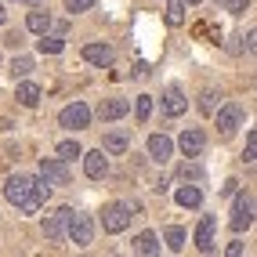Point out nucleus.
I'll use <instances>...</instances> for the list:
<instances>
[{
	"mask_svg": "<svg viewBox=\"0 0 257 257\" xmlns=\"http://www.w3.org/2000/svg\"><path fill=\"white\" fill-rule=\"evenodd\" d=\"M163 243H167L170 250H181V246H185V228H178V225H170V228L163 232Z\"/></svg>",
	"mask_w": 257,
	"mask_h": 257,
	"instance_id": "b1692460",
	"label": "nucleus"
},
{
	"mask_svg": "<svg viewBox=\"0 0 257 257\" xmlns=\"http://www.w3.org/2000/svg\"><path fill=\"white\" fill-rule=\"evenodd\" d=\"M225 8H228L232 15H243V11L250 8V0H225Z\"/></svg>",
	"mask_w": 257,
	"mask_h": 257,
	"instance_id": "c756f323",
	"label": "nucleus"
},
{
	"mask_svg": "<svg viewBox=\"0 0 257 257\" xmlns=\"http://www.w3.org/2000/svg\"><path fill=\"white\" fill-rule=\"evenodd\" d=\"M29 73H33V58H29V55H19V58L11 62V76L22 80V76H29Z\"/></svg>",
	"mask_w": 257,
	"mask_h": 257,
	"instance_id": "393cba45",
	"label": "nucleus"
},
{
	"mask_svg": "<svg viewBox=\"0 0 257 257\" xmlns=\"http://www.w3.org/2000/svg\"><path fill=\"white\" fill-rule=\"evenodd\" d=\"M4 196H8L11 207H19L22 214H37L44 207L40 196H37V178H26V174H11L4 181Z\"/></svg>",
	"mask_w": 257,
	"mask_h": 257,
	"instance_id": "f257e3e1",
	"label": "nucleus"
},
{
	"mask_svg": "<svg viewBox=\"0 0 257 257\" xmlns=\"http://www.w3.org/2000/svg\"><path fill=\"white\" fill-rule=\"evenodd\" d=\"M134 253L138 257H160V235L156 232H142L134 239Z\"/></svg>",
	"mask_w": 257,
	"mask_h": 257,
	"instance_id": "dca6fc26",
	"label": "nucleus"
},
{
	"mask_svg": "<svg viewBox=\"0 0 257 257\" xmlns=\"http://www.w3.org/2000/svg\"><path fill=\"white\" fill-rule=\"evenodd\" d=\"M80 152H83V149H80L76 142H69V138H65V142H58V160H65V163H69V160H76Z\"/></svg>",
	"mask_w": 257,
	"mask_h": 257,
	"instance_id": "a878e982",
	"label": "nucleus"
},
{
	"mask_svg": "<svg viewBox=\"0 0 257 257\" xmlns=\"http://www.w3.org/2000/svg\"><path fill=\"white\" fill-rule=\"evenodd\" d=\"M225 257H243V243H239V239H235V243H228Z\"/></svg>",
	"mask_w": 257,
	"mask_h": 257,
	"instance_id": "2f4dec72",
	"label": "nucleus"
},
{
	"mask_svg": "<svg viewBox=\"0 0 257 257\" xmlns=\"http://www.w3.org/2000/svg\"><path fill=\"white\" fill-rule=\"evenodd\" d=\"M83 156V170H87L91 181H101L109 174V152L105 149H91V152H80Z\"/></svg>",
	"mask_w": 257,
	"mask_h": 257,
	"instance_id": "423d86ee",
	"label": "nucleus"
},
{
	"mask_svg": "<svg viewBox=\"0 0 257 257\" xmlns=\"http://www.w3.org/2000/svg\"><path fill=\"white\" fill-rule=\"evenodd\" d=\"M178 145H181V152H185V156L192 160V156H199V152L207 149V134H203L199 127H188V131L181 134V138H178Z\"/></svg>",
	"mask_w": 257,
	"mask_h": 257,
	"instance_id": "1a4fd4ad",
	"label": "nucleus"
},
{
	"mask_svg": "<svg viewBox=\"0 0 257 257\" xmlns=\"http://www.w3.org/2000/svg\"><path fill=\"white\" fill-rule=\"evenodd\" d=\"M19 101L33 109V105L40 101V87H37V83H22V87H19Z\"/></svg>",
	"mask_w": 257,
	"mask_h": 257,
	"instance_id": "5701e85b",
	"label": "nucleus"
},
{
	"mask_svg": "<svg viewBox=\"0 0 257 257\" xmlns=\"http://www.w3.org/2000/svg\"><path fill=\"white\" fill-rule=\"evenodd\" d=\"M37 47H40V55H62V51H65V40H62V37H47V33H40Z\"/></svg>",
	"mask_w": 257,
	"mask_h": 257,
	"instance_id": "412c9836",
	"label": "nucleus"
},
{
	"mask_svg": "<svg viewBox=\"0 0 257 257\" xmlns=\"http://www.w3.org/2000/svg\"><path fill=\"white\" fill-rule=\"evenodd\" d=\"M134 116H138V123H149V116H152V94H138V101H134Z\"/></svg>",
	"mask_w": 257,
	"mask_h": 257,
	"instance_id": "4be33fe9",
	"label": "nucleus"
},
{
	"mask_svg": "<svg viewBox=\"0 0 257 257\" xmlns=\"http://www.w3.org/2000/svg\"><path fill=\"white\" fill-rule=\"evenodd\" d=\"M0 22H4V8H0Z\"/></svg>",
	"mask_w": 257,
	"mask_h": 257,
	"instance_id": "c9c22d12",
	"label": "nucleus"
},
{
	"mask_svg": "<svg viewBox=\"0 0 257 257\" xmlns=\"http://www.w3.org/2000/svg\"><path fill=\"white\" fill-rule=\"evenodd\" d=\"M181 178H199V167H188V163H185V167H181Z\"/></svg>",
	"mask_w": 257,
	"mask_h": 257,
	"instance_id": "473e14b6",
	"label": "nucleus"
},
{
	"mask_svg": "<svg viewBox=\"0 0 257 257\" xmlns=\"http://www.w3.org/2000/svg\"><path fill=\"white\" fill-rule=\"evenodd\" d=\"M112 47L109 44H87L83 47V62H91V65H112Z\"/></svg>",
	"mask_w": 257,
	"mask_h": 257,
	"instance_id": "2eb2a0df",
	"label": "nucleus"
},
{
	"mask_svg": "<svg viewBox=\"0 0 257 257\" xmlns=\"http://www.w3.org/2000/svg\"><path fill=\"white\" fill-rule=\"evenodd\" d=\"M239 123H243V109H239L235 101L217 112V131L225 134V138H228V134H235V127H239Z\"/></svg>",
	"mask_w": 257,
	"mask_h": 257,
	"instance_id": "f8f14e48",
	"label": "nucleus"
},
{
	"mask_svg": "<svg viewBox=\"0 0 257 257\" xmlns=\"http://www.w3.org/2000/svg\"><path fill=\"white\" fill-rule=\"evenodd\" d=\"M37 196H40V203H47V199H51V185H47L44 178H37Z\"/></svg>",
	"mask_w": 257,
	"mask_h": 257,
	"instance_id": "7c9ffc66",
	"label": "nucleus"
},
{
	"mask_svg": "<svg viewBox=\"0 0 257 257\" xmlns=\"http://www.w3.org/2000/svg\"><path fill=\"white\" fill-rule=\"evenodd\" d=\"M101 149L112 152V156H116V152H127L131 149V134L127 131H109L105 138H101Z\"/></svg>",
	"mask_w": 257,
	"mask_h": 257,
	"instance_id": "f3484780",
	"label": "nucleus"
},
{
	"mask_svg": "<svg viewBox=\"0 0 257 257\" xmlns=\"http://www.w3.org/2000/svg\"><path fill=\"white\" fill-rule=\"evenodd\" d=\"M69 214H73V207H58L55 214H47L44 217V239L58 243V239L65 235V225H69Z\"/></svg>",
	"mask_w": 257,
	"mask_h": 257,
	"instance_id": "0eeeda50",
	"label": "nucleus"
},
{
	"mask_svg": "<svg viewBox=\"0 0 257 257\" xmlns=\"http://www.w3.org/2000/svg\"><path fill=\"white\" fill-rule=\"evenodd\" d=\"M174 199H178V207L196 210L199 203H203V188H199V185H185V188H178V192H174Z\"/></svg>",
	"mask_w": 257,
	"mask_h": 257,
	"instance_id": "a211bd4d",
	"label": "nucleus"
},
{
	"mask_svg": "<svg viewBox=\"0 0 257 257\" xmlns=\"http://www.w3.org/2000/svg\"><path fill=\"white\" fill-rule=\"evenodd\" d=\"M127 112H131V101L127 98H109V101H101V105H98V119H101V123H112V119L127 116Z\"/></svg>",
	"mask_w": 257,
	"mask_h": 257,
	"instance_id": "9d476101",
	"label": "nucleus"
},
{
	"mask_svg": "<svg viewBox=\"0 0 257 257\" xmlns=\"http://www.w3.org/2000/svg\"><path fill=\"white\" fill-rule=\"evenodd\" d=\"M214 228H217V217H214V214H203L199 228H196V246H199L203 253L214 250Z\"/></svg>",
	"mask_w": 257,
	"mask_h": 257,
	"instance_id": "9b49d317",
	"label": "nucleus"
},
{
	"mask_svg": "<svg viewBox=\"0 0 257 257\" xmlns=\"http://www.w3.org/2000/svg\"><path fill=\"white\" fill-rule=\"evenodd\" d=\"M185 4H199V0H185Z\"/></svg>",
	"mask_w": 257,
	"mask_h": 257,
	"instance_id": "f704fd0d",
	"label": "nucleus"
},
{
	"mask_svg": "<svg viewBox=\"0 0 257 257\" xmlns=\"http://www.w3.org/2000/svg\"><path fill=\"white\" fill-rule=\"evenodd\" d=\"M163 109H167V116H181L188 109V98H185V91L178 87V83H170V87L163 91Z\"/></svg>",
	"mask_w": 257,
	"mask_h": 257,
	"instance_id": "ddd939ff",
	"label": "nucleus"
},
{
	"mask_svg": "<svg viewBox=\"0 0 257 257\" xmlns=\"http://www.w3.org/2000/svg\"><path fill=\"white\" fill-rule=\"evenodd\" d=\"M26 26H29L33 33H47V29H51V15L40 11V8H33V11H29V19H26Z\"/></svg>",
	"mask_w": 257,
	"mask_h": 257,
	"instance_id": "aec40b11",
	"label": "nucleus"
},
{
	"mask_svg": "<svg viewBox=\"0 0 257 257\" xmlns=\"http://www.w3.org/2000/svg\"><path fill=\"white\" fill-rule=\"evenodd\" d=\"M131 203H109V207L105 210H101V228H105V232H123L127 225H131Z\"/></svg>",
	"mask_w": 257,
	"mask_h": 257,
	"instance_id": "f03ea898",
	"label": "nucleus"
},
{
	"mask_svg": "<svg viewBox=\"0 0 257 257\" xmlns=\"http://www.w3.org/2000/svg\"><path fill=\"white\" fill-rule=\"evenodd\" d=\"M257 160V131L246 134V149H243V163H253Z\"/></svg>",
	"mask_w": 257,
	"mask_h": 257,
	"instance_id": "bb28decb",
	"label": "nucleus"
},
{
	"mask_svg": "<svg viewBox=\"0 0 257 257\" xmlns=\"http://www.w3.org/2000/svg\"><path fill=\"white\" fill-rule=\"evenodd\" d=\"M167 26L170 29L185 26V0H167Z\"/></svg>",
	"mask_w": 257,
	"mask_h": 257,
	"instance_id": "6ab92c4d",
	"label": "nucleus"
},
{
	"mask_svg": "<svg viewBox=\"0 0 257 257\" xmlns=\"http://www.w3.org/2000/svg\"><path fill=\"white\" fill-rule=\"evenodd\" d=\"M170 152H174V142H170L167 134H152V138H149V156L156 163H167Z\"/></svg>",
	"mask_w": 257,
	"mask_h": 257,
	"instance_id": "4468645a",
	"label": "nucleus"
},
{
	"mask_svg": "<svg viewBox=\"0 0 257 257\" xmlns=\"http://www.w3.org/2000/svg\"><path fill=\"white\" fill-rule=\"evenodd\" d=\"M65 235L73 239L76 246H87L91 239H94V221H91V214H69V225H65Z\"/></svg>",
	"mask_w": 257,
	"mask_h": 257,
	"instance_id": "7ed1b4c3",
	"label": "nucleus"
},
{
	"mask_svg": "<svg viewBox=\"0 0 257 257\" xmlns=\"http://www.w3.org/2000/svg\"><path fill=\"white\" fill-rule=\"evenodd\" d=\"M22 4H29V8H40V4H44V0H22Z\"/></svg>",
	"mask_w": 257,
	"mask_h": 257,
	"instance_id": "72a5a7b5",
	"label": "nucleus"
},
{
	"mask_svg": "<svg viewBox=\"0 0 257 257\" xmlns=\"http://www.w3.org/2000/svg\"><path fill=\"white\" fill-rule=\"evenodd\" d=\"M214 105H217V94H214V91H203V98H199V109H203V112H214Z\"/></svg>",
	"mask_w": 257,
	"mask_h": 257,
	"instance_id": "c85d7f7f",
	"label": "nucleus"
},
{
	"mask_svg": "<svg viewBox=\"0 0 257 257\" xmlns=\"http://www.w3.org/2000/svg\"><path fill=\"white\" fill-rule=\"evenodd\" d=\"M94 0H65V11L69 15H80V11H91Z\"/></svg>",
	"mask_w": 257,
	"mask_h": 257,
	"instance_id": "cd10ccee",
	"label": "nucleus"
},
{
	"mask_svg": "<svg viewBox=\"0 0 257 257\" xmlns=\"http://www.w3.org/2000/svg\"><path fill=\"white\" fill-rule=\"evenodd\" d=\"M58 123L65 127V131H83L91 123V109L83 105V101H73V105H65L62 112H58Z\"/></svg>",
	"mask_w": 257,
	"mask_h": 257,
	"instance_id": "39448f33",
	"label": "nucleus"
},
{
	"mask_svg": "<svg viewBox=\"0 0 257 257\" xmlns=\"http://www.w3.org/2000/svg\"><path fill=\"white\" fill-rule=\"evenodd\" d=\"M232 232H246L253 225V196L250 192H239L235 196V207H232Z\"/></svg>",
	"mask_w": 257,
	"mask_h": 257,
	"instance_id": "20e7f679",
	"label": "nucleus"
},
{
	"mask_svg": "<svg viewBox=\"0 0 257 257\" xmlns=\"http://www.w3.org/2000/svg\"><path fill=\"white\" fill-rule=\"evenodd\" d=\"M40 178L55 188V185H69L73 174H69V167H65V160H40Z\"/></svg>",
	"mask_w": 257,
	"mask_h": 257,
	"instance_id": "6e6552de",
	"label": "nucleus"
}]
</instances>
